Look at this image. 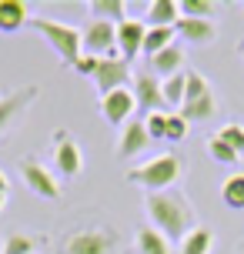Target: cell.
Masks as SVG:
<instances>
[{
	"label": "cell",
	"instance_id": "obj_23",
	"mask_svg": "<svg viewBox=\"0 0 244 254\" xmlns=\"http://www.w3.org/2000/svg\"><path fill=\"white\" fill-rule=\"evenodd\" d=\"M214 248V231L211 228H194L184 241L178 244V254H211Z\"/></svg>",
	"mask_w": 244,
	"mask_h": 254
},
{
	"label": "cell",
	"instance_id": "obj_15",
	"mask_svg": "<svg viewBox=\"0 0 244 254\" xmlns=\"http://www.w3.org/2000/svg\"><path fill=\"white\" fill-rule=\"evenodd\" d=\"M174 30H178L181 40H187L194 47H204V44H211V40L218 37V27L211 24V20H194V17H181L178 24H174Z\"/></svg>",
	"mask_w": 244,
	"mask_h": 254
},
{
	"label": "cell",
	"instance_id": "obj_28",
	"mask_svg": "<svg viewBox=\"0 0 244 254\" xmlns=\"http://www.w3.org/2000/svg\"><path fill=\"white\" fill-rule=\"evenodd\" d=\"M191 134V124L184 121L181 114H167V140L171 144H181V140Z\"/></svg>",
	"mask_w": 244,
	"mask_h": 254
},
{
	"label": "cell",
	"instance_id": "obj_31",
	"mask_svg": "<svg viewBox=\"0 0 244 254\" xmlns=\"http://www.w3.org/2000/svg\"><path fill=\"white\" fill-rule=\"evenodd\" d=\"M97 57H90V54H80L77 57V64H74V70H77V74H84V77H94V70H97Z\"/></svg>",
	"mask_w": 244,
	"mask_h": 254
},
{
	"label": "cell",
	"instance_id": "obj_7",
	"mask_svg": "<svg viewBox=\"0 0 244 254\" xmlns=\"http://www.w3.org/2000/svg\"><path fill=\"white\" fill-rule=\"evenodd\" d=\"M20 174H24V184L37 197H44V201H57L61 197V184H57V178L51 174V167H44L40 161H34V157H24L20 161Z\"/></svg>",
	"mask_w": 244,
	"mask_h": 254
},
{
	"label": "cell",
	"instance_id": "obj_12",
	"mask_svg": "<svg viewBox=\"0 0 244 254\" xmlns=\"http://www.w3.org/2000/svg\"><path fill=\"white\" fill-rule=\"evenodd\" d=\"M147 67H151V74H154L157 80H167V77H178V74L187 70V54H184V47L171 44L167 51L154 54V57L147 61Z\"/></svg>",
	"mask_w": 244,
	"mask_h": 254
},
{
	"label": "cell",
	"instance_id": "obj_13",
	"mask_svg": "<svg viewBox=\"0 0 244 254\" xmlns=\"http://www.w3.org/2000/svg\"><path fill=\"white\" fill-rule=\"evenodd\" d=\"M134 101L141 111L147 114H157V111H164V94H161V80L154 74H137L134 77Z\"/></svg>",
	"mask_w": 244,
	"mask_h": 254
},
{
	"label": "cell",
	"instance_id": "obj_21",
	"mask_svg": "<svg viewBox=\"0 0 244 254\" xmlns=\"http://www.w3.org/2000/svg\"><path fill=\"white\" fill-rule=\"evenodd\" d=\"M187 124L191 121H211V117L218 114V101H214V94H204V97H197V101H184V107L178 111Z\"/></svg>",
	"mask_w": 244,
	"mask_h": 254
},
{
	"label": "cell",
	"instance_id": "obj_30",
	"mask_svg": "<svg viewBox=\"0 0 244 254\" xmlns=\"http://www.w3.org/2000/svg\"><path fill=\"white\" fill-rule=\"evenodd\" d=\"M218 137L224 140V144H231L238 154H244V127L241 124H224L218 130Z\"/></svg>",
	"mask_w": 244,
	"mask_h": 254
},
{
	"label": "cell",
	"instance_id": "obj_5",
	"mask_svg": "<svg viewBox=\"0 0 244 254\" xmlns=\"http://www.w3.org/2000/svg\"><path fill=\"white\" fill-rule=\"evenodd\" d=\"M80 40H84V54L90 57H114L117 54V24H107V20H90L84 30H80Z\"/></svg>",
	"mask_w": 244,
	"mask_h": 254
},
{
	"label": "cell",
	"instance_id": "obj_18",
	"mask_svg": "<svg viewBox=\"0 0 244 254\" xmlns=\"http://www.w3.org/2000/svg\"><path fill=\"white\" fill-rule=\"evenodd\" d=\"M174 40H178V30H174V27H147V34H144V51L141 54H147V61H151L154 54L167 51Z\"/></svg>",
	"mask_w": 244,
	"mask_h": 254
},
{
	"label": "cell",
	"instance_id": "obj_10",
	"mask_svg": "<svg viewBox=\"0 0 244 254\" xmlns=\"http://www.w3.org/2000/svg\"><path fill=\"white\" fill-rule=\"evenodd\" d=\"M134 107H137V101H134V90H130V87L114 90V94H104V97H101L104 121H107V124H117V127H124L130 121Z\"/></svg>",
	"mask_w": 244,
	"mask_h": 254
},
{
	"label": "cell",
	"instance_id": "obj_4",
	"mask_svg": "<svg viewBox=\"0 0 244 254\" xmlns=\"http://www.w3.org/2000/svg\"><path fill=\"white\" fill-rule=\"evenodd\" d=\"M114 248H117L114 228H84L67 238L64 254H114Z\"/></svg>",
	"mask_w": 244,
	"mask_h": 254
},
{
	"label": "cell",
	"instance_id": "obj_25",
	"mask_svg": "<svg viewBox=\"0 0 244 254\" xmlns=\"http://www.w3.org/2000/svg\"><path fill=\"white\" fill-rule=\"evenodd\" d=\"M207 154H211V157H214V161H218V164H238V157H241V154L234 151L231 144H224V140L218 137V134H214V137H207Z\"/></svg>",
	"mask_w": 244,
	"mask_h": 254
},
{
	"label": "cell",
	"instance_id": "obj_6",
	"mask_svg": "<svg viewBox=\"0 0 244 254\" xmlns=\"http://www.w3.org/2000/svg\"><path fill=\"white\" fill-rule=\"evenodd\" d=\"M94 84H97V90L104 94H114V90H124L130 80V64L121 57V54H114V57H104L101 64H97V70H94V77H90Z\"/></svg>",
	"mask_w": 244,
	"mask_h": 254
},
{
	"label": "cell",
	"instance_id": "obj_8",
	"mask_svg": "<svg viewBox=\"0 0 244 254\" xmlns=\"http://www.w3.org/2000/svg\"><path fill=\"white\" fill-rule=\"evenodd\" d=\"M37 94H40L37 84H27V87H17V90H10V94L0 97V137L10 130V124L24 114L30 104L37 101Z\"/></svg>",
	"mask_w": 244,
	"mask_h": 254
},
{
	"label": "cell",
	"instance_id": "obj_3",
	"mask_svg": "<svg viewBox=\"0 0 244 254\" xmlns=\"http://www.w3.org/2000/svg\"><path fill=\"white\" fill-rule=\"evenodd\" d=\"M30 27L37 30L40 37L51 44L57 57L67 64V67H74L77 57L84 54V40H80V30L70 24H61V20H47V17H30Z\"/></svg>",
	"mask_w": 244,
	"mask_h": 254
},
{
	"label": "cell",
	"instance_id": "obj_33",
	"mask_svg": "<svg viewBox=\"0 0 244 254\" xmlns=\"http://www.w3.org/2000/svg\"><path fill=\"white\" fill-rule=\"evenodd\" d=\"M3 197H7V194H0V211H3Z\"/></svg>",
	"mask_w": 244,
	"mask_h": 254
},
{
	"label": "cell",
	"instance_id": "obj_29",
	"mask_svg": "<svg viewBox=\"0 0 244 254\" xmlns=\"http://www.w3.org/2000/svg\"><path fill=\"white\" fill-rule=\"evenodd\" d=\"M144 127H147L151 140H167V114H164V111L147 114V117H144Z\"/></svg>",
	"mask_w": 244,
	"mask_h": 254
},
{
	"label": "cell",
	"instance_id": "obj_17",
	"mask_svg": "<svg viewBox=\"0 0 244 254\" xmlns=\"http://www.w3.org/2000/svg\"><path fill=\"white\" fill-rule=\"evenodd\" d=\"M181 20L178 0H151L147 3V27H174Z\"/></svg>",
	"mask_w": 244,
	"mask_h": 254
},
{
	"label": "cell",
	"instance_id": "obj_19",
	"mask_svg": "<svg viewBox=\"0 0 244 254\" xmlns=\"http://www.w3.org/2000/svg\"><path fill=\"white\" fill-rule=\"evenodd\" d=\"M137 251L141 254H178L174 244L167 241L157 228H141L137 231Z\"/></svg>",
	"mask_w": 244,
	"mask_h": 254
},
{
	"label": "cell",
	"instance_id": "obj_14",
	"mask_svg": "<svg viewBox=\"0 0 244 254\" xmlns=\"http://www.w3.org/2000/svg\"><path fill=\"white\" fill-rule=\"evenodd\" d=\"M147 144H151V134H147L144 121H127V124L121 127V137H117V157H134Z\"/></svg>",
	"mask_w": 244,
	"mask_h": 254
},
{
	"label": "cell",
	"instance_id": "obj_22",
	"mask_svg": "<svg viewBox=\"0 0 244 254\" xmlns=\"http://www.w3.org/2000/svg\"><path fill=\"white\" fill-rule=\"evenodd\" d=\"M184 90H187V70L178 77L161 80V94H164V107H171V114H178L184 107Z\"/></svg>",
	"mask_w": 244,
	"mask_h": 254
},
{
	"label": "cell",
	"instance_id": "obj_24",
	"mask_svg": "<svg viewBox=\"0 0 244 254\" xmlns=\"http://www.w3.org/2000/svg\"><path fill=\"white\" fill-rule=\"evenodd\" d=\"M221 201L231 211H244V174H231L221 188Z\"/></svg>",
	"mask_w": 244,
	"mask_h": 254
},
{
	"label": "cell",
	"instance_id": "obj_20",
	"mask_svg": "<svg viewBox=\"0 0 244 254\" xmlns=\"http://www.w3.org/2000/svg\"><path fill=\"white\" fill-rule=\"evenodd\" d=\"M87 10L94 13V20H107V24L127 20V3L124 0H90Z\"/></svg>",
	"mask_w": 244,
	"mask_h": 254
},
{
	"label": "cell",
	"instance_id": "obj_2",
	"mask_svg": "<svg viewBox=\"0 0 244 254\" xmlns=\"http://www.w3.org/2000/svg\"><path fill=\"white\" fill-rule=\"evenodd\" d=\"M181 174H184V161H181V154L171 151V154H157V157H151V161L130 167L127 181L147 188V194H157V190H171L174 184H178Z\"/></svg>",
	"mask_w": 244,
	"mask_h": 254
},
{
	"label": "cell",
	"instance_id": "obj_27",
	"mask_svg": "<svg viewBox=\"0 0 244 254\" xmlns=\"http://www.w3.org/2000/svg\"><path fill=\"white\" fill-rule=\"evenodd\" d=\"M0 254H34V238H27V234H10Z\"/></svg>",
	"mask_w": 244,
	"mask_h": 254
},
{
	"label": "cell",
	"instance_id": "obj_16",
	"mask_svg": "<svg viewBox=\"0 0 244 254\" xmlns=\"http://www.w3.org/2000/svg\"><path fill=\"white\" fill-rule=\"evenodd\" d=\"M24 24H30V7L24 0H0V30L17 34Z\"/></svg>",
	"mask_w": 244,
	"mask_h": 254
},
{
	"label": "cell",
	"instance_id": "obj_9",
	"mask_svg": "<svg viewBox=\"0 0 244 254\" xmlns=\"http://www.w3.org/2000/svg\"><path fill=\"white\" fill-rule=\"evenodd\" d=\"M57 140V151H54V167L64 174V178H77L80 171H84V154H80V144L77 140H70L67 130H57L54 134Z\"/></svg>",
	"mask_w": 244,
	"mask_h": 254
},
{
	"label": "cell",
	"instance_id": "obj_1",
	"mask_svg": "<svg viewBox=\"0 0 244 254\" xmlns=\"http://www.w3.org/2000/svg\"><path fill=\"white\" fill-rule=\"evenodd\" d=\"M144 211H147L151 228H157L171 244H181L194 231V207L187 201V194L178 188L147 194L144 197Z\"/></svg>",
	"mask_w": 244,
	"mask_h": 254
},
{
	"label": "cell",
	"instance_id": "obj_11",
	"mask_svg": "<svg viewBox=\"0 0 244 254\" xmlns=\"http://www.w3.org/2000/svg\"><path fill=\"white\" fill-rule=\"evenodd\" d=\"M144 34H147V27H144L141 20H134V17H127V20L117 24V54L127 64L144 51Z\"/></svg>",
	"mask_w": 244,
	"mask_h": 254
},
{
	"label": "cell",
	"instance_id": "obj_32",
	"mask_svg": "<svg viewBox=\"0 0 244 254\" xmlns=\"http://www.w3.org/2000/svg\"><path fill=\"white\" fill-rule=\"evenodd\" d=\"M0 194H7V174L0 171Z\"/></svg>",
	"mask_w": 244,
	"mask_h": 254
},
{
	"label": "cell",
	"instance_id": "obj_26",
	"mask_svg": "<svg viewBox=\"0 0 244 254\" xmlns=\"http://www.w3.org/2000/svg\"><path fill=\"white\" fill-rule=\"evenodd\" d=\"M214 3L211 0H181V17H194V20H211Z\"/></svg>",
	"mask_w": 244,
	"mask_h": 254
}]
</instances>
